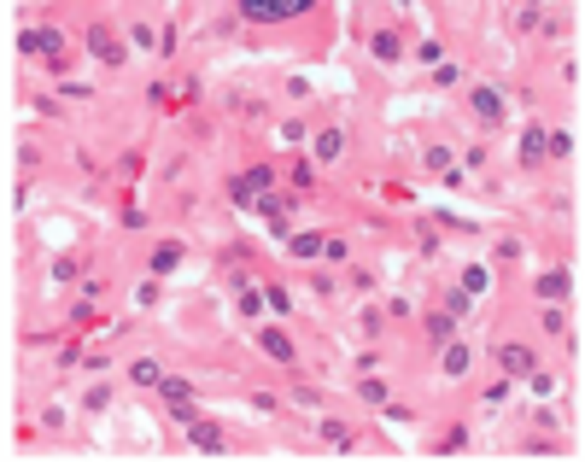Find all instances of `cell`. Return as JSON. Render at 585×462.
<instances>
[{"mask_svg":"<svg viewBox=\"0 0 585 462\" xmlns=\"http://www.w3.org/2000/svg\"><path fill=\"white\" fill-rule=\"evenodd\" d=\"M304 6H311V0H240V18H252V24H287V18H299Z\"/></svg>","mask_w":585,"mask_h":462,"instance_id":"obj_1","label":"cell"},{"mask_svg":"<svg viewBox=\"0 0 585 462\" xmlns=\"http://www.w3.org/2000/svg\"><path fill=\"white\" fill-rule=\"evenodd\" d=\"M264 188H269V164H252V170L234 181V200H258Z\"/></svg>","mask_w":585,"mask_h":462,"instance_id":"obj_2","label":"cell"},{"mask_svg":"<svg viewBox=\"0 0 585 462\" xmlns=\"http://www.w3.org/2000/svg\"><path fill=\"white\" fill-rule=\"evenodd\" d=\"M88 53H94V59H106V64H123V47H118V41H111V36H106V29H100V24H94V29H88Z\"/></svg>","mask_w":585,"mask_h":462,"instance_id":"obj_3","label":"cell"},{"mask_svg":"<svg viewBox=\"0 0 585 462\" xmlns=\"http://www.w3.org/2000/svg\"><path fill=\"white\" fill-rule=\"evenodd\" d=\"M182 427H188V439L199 444V451H223V433H217V427H211V421H199V416H188Z\"/></svg>","mask_w":585,"mask_h":462,"instance_id":"obj_4","label":"cell"},{"mask_svg":"<svg viewBox=\"0 0 585 462\" xmlns=\"http://www.w3.org/2000/svg\"><path fill=\"white\" fill-rule=\"evenodd\" d=\"M503 369H509V374H533V351H527V345H503Z\"/></svg>","mask_w":585,"mask_h":462,"instance_id":"obj_5","label":"cell"},{"mask_svg":"<svg viewBox=\"0 0 585 462\" xmlns=\"http://www.w3.org/2000/svg\"><path fill=\"white\" fill-rule=\"evenodd\" d=\"M264 351H269L275 363H292V340L281 334V328H264Z\"/></svg>","mask_w":585,"mask_h":462,"instance_id":"obj_6","label":"cell"},{"mask_svg":"<svg viewBox=\"0 0 585 462\" xmlns=\"http://www.w3.org/2000/svg\"><path fill=\"white\" fill-rule=\"evenodd\" d=\"M544 153H556V158H568V153H574V135H568V129H556V135H544Z\"/></svg>","mask_w":585,"mask_h":462,"instance_id":"obj_7","label":"cell"},{"mask_svg":"<svg viewBox=\"0 0 585 462\" xmlns=\"http://www.w3.org/2000/svg\"><path fill=\"white\" fill-rule=\"evenodd\" d=\"M539 293H544V299H562V293H568V275H562V270H550L544 281H539Z\"/></svg>","mask_w":585,"mask_h":462,"instance_id":"obj_8","label":"cell"},{"mask_svg":"<svg viewBox=\"0 0 585 462\" xmlns=\"http://www.w3.org/2000/svg\"><path fill=\"white\" fill-rule=\"evenodd\" d=\"M339 146H346V135H339V129H328V135H316V153H322V158H339Z\"/></svg>","mask_w":585,"mask_h":462,"instance_id":"obj_9","label":"cell"},{"mask_svg":"<svg viewBox=\"0 0 585 462\" xmlns=\"http://www.w3.org/2000/svg\"><path fill=\"white\" fill-rule=\"evenodd\" d=\"M158 386H164V398H170V404H188V398H193V386H188V381H170V374H164Z\"/></svg>","mask_w":585,"mask_h":462,"instance_id":"obj_10","label":"cell"},{"mask_svg":"<svg viewBox=\"0 0 585 462\" xmlns=\"http://www.w3.org/2000/svg\"><path fill=\"white\" fill-rule=\"evenodd\" d=\"M176 258H182L176 246H158V252H153V270H158V275H170V270H176Z\"/></svg>","mask_w":585,"mask_h":462,"instance_id":"obj_11","label":"cell"},{"mask_svg":"<svg viewBox=\"0 0 585 462\" xmlns=\"http://www.w3.org/2000/svg\"><path fill=\"white\" fill-rule=\"evenodd\" d=\"M474 106H480V118H498V111H503V100H498L492 88H480V94H474Z\"/></svg>","mask_w":585,"mask_h":462,"instance_id":"obj_12","label":"cell"},{"mask_svg":"<svg viewBox=\"0 0 585 462\" xmlns=\"http://www.w3.org/2000/svg\"><path fill=\"white\" fill-rule=\"evenodd\" d=\"M135 381L141 386H158V381H164V369H158V363H135Z\"/></svg>","mask_w":585,"mask_h":462,"instance_id":"obj_13","label":"cell"},{"mask_svg":"<svg viewBox=\"0 0 585 462\" xmlns=\"http://www.w3.org/2000/svg\"><path fill=\"white\" fill-rule=\"evenodd\" d=\"M544 153V135H539V129H527V141H521V158L533 164V158H539Z\"/></svg>","mask_w":585,"mask_h":462,"instance_id":"obj_14","label":"cell"},{"mask_svg":"<svg viewBox=\"0 0 585 462\" xmlns=\"http://www.w3.org/2000/svg\"><path fill=\"white\" fill-rule=\"evenodd\" d=\"M322 246H328V240H316V234H299V240H292V252H299V258H311V252H322Z\"/></svg>","mask_w":585,"mask_h":462,"instance_id":"obj_15","label":"cell"},{"mask_svg":"<svg viewBox=\"0 0 585 462\" xmlns=\"http://www.w3.org/2000/svg\"><path fill=\"white\" fill-rule=\"evenodd\" d=\"M445 369H451V374L468 369V351H463V345H451V351H445Z\"/></svg>","mask_w":585,"mask_h":462,"instance_id":"obj_16","label":"cell"},{"mask_svg":"<svg viewBox=\"0 0 585 462\" xmlns=\"http://www.w3.org/2000/svg\"><path fill=\"white\" fill-rule=\"evenodd\" d=\"M375 59H398V36H375Z\"/></svg>","mask_w":585,"mask_h":462,"instance_id":"obj_17","label":"cell"}]
</instances>
